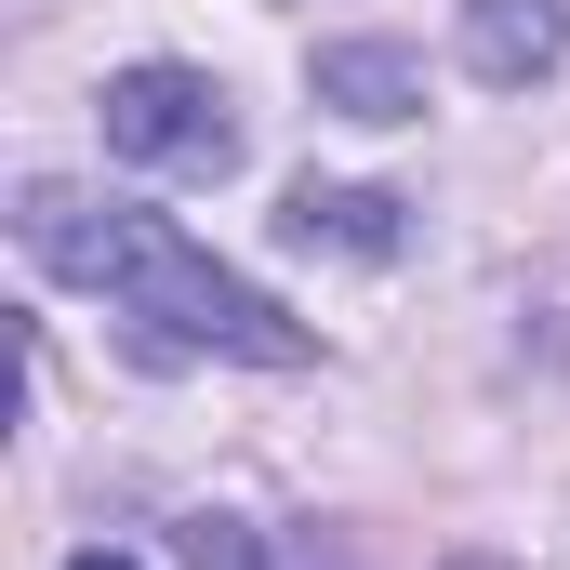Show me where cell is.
Instances as JSON below:
<instances>
[{
    "label": "cell",
    "mask_w": 570,
    "mask_h": 570,
    "mask_svg": "<svg viewBox=\"0 0 570 570\" xmlns=\"http://www.w3.org/2000/svg\"><path fill=\"white\" fill-rule=\"evenodd\" d=\"M186 570H266V544L239 518H186Z\"/></svg>",
    "instance_id": "cell-6"
},
{
    "label": "cell",
    "mask_w": 570,
    "mask_h": 570,
    "mask_svg": "<svg viewBox=\"0 0 570 570\" xmlns=\"http://www.w3.org/2000/svg\"><path fill=\"white\" fill-rule=\"evenodd\" d=\"M67 570H146V558H120V544H80V558H67Z\"/></svg>",
    "instance_id": "cell-7"
},
{
    "label": "cell",
    "mask_w": 570,
    "mask_h": 570,
    "mask_svg": "<svg viewBox=\"0 0 570 570\" xmlns=\"http://www.w3.org/2000/svg\"><path fill=\"white\" fill-rule=\"evenodd\" d=\"M558 53H570V0H464V67L491 94L558 80Z\"/></svg>",
    "instance_id": "cell-4"
},
{
    "label": "cell",
    "mask_w": 570,
    "mask_h": 570,
    "mask_svg": "<svg viewBox=\"0 0 570 570\" xmlns=\"http://www.w3.org/2000/svg\"><path fill=\"white\" fill-rule=\"evenodd\" d=\"M279 239H292V253L399 266V253H412V199H399V186H318V173H305V186L279 199Z\"/></svg>",
    "instance_id": "cell-3"
},
{
    "label": "cell",
    "mask_w": 570,
    "mask_h": 570,
    "mask_svg": "<svg viewBox=\"0 0 570 570\" xmlns=\"http://www.w3.org/2000/svg\"><path fill=\"white\" fill-rule=\"evenodd\" d=\"M13 239L27 266L67 292H107V318H134L159 358H253V372H305L318 332L279 292H253L239 266H213L173 213L134 199H80V186H13Z\"/></svg>",
    "instance_id": "cell-1"
},
{
    "label": "cell",
    "mask_w": 570,
    "mask_h": 570,
    "mask_svg": "<svg viewBox=\"0 0 570 570\" xmlns=\"http://www.w3.org/2000/svg\"><path fill=\"white\" fill-rule=\"evenodd\" d=\"M94 120H107V159H134V173H239V94L213 80V67H120L107 94H94Z\"/></svg>",
    "instance_id": "cell-2"
},
{
    "label": "cell",
    "mask_w": 570,
    "mask_h": 570,
    "mask_svg": "<svg viewBox=\"0 0 570 570\" xmlns=\"http://www.w3.org/2000/svg\"><path fill=\"white\" fill-rule=\"evenodd\" d=\"M305 80H318L332 120H372V134H385V120H425V67H412L399 40H318Z\"/></svg>",
    "instance_id": "cell-5"
}]
</instances>
